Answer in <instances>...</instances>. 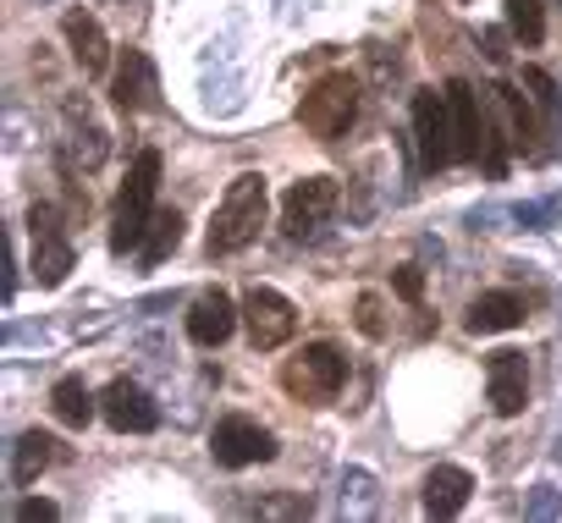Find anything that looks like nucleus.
<instances>
[{"mask_svg":"<svg viewBox=\"0 0 562 523\" xmlns=\"http://www.w3.org/2000/svg\"><path fill=\"white\" fill-rule=\"evenodd\" d=\"M100 413H105V424L122 430V435H149V430H160V402H155L138 380H111V386L100 391Z\"/></svg>","mask_w":562,"mask_h":523,"instance_id":"nucleus-11","label":"nucleus"},{"mask_svg":"<svg viewBox=\"0 0 562 523\" xmlns=\"http://www.w3.org/2000/svg\"><path fill=\"white\" fill-rule=\"evenodd\" d=\"M469 496H474V474L469 468H458V463H436L430 474H425V485H419V501H425V512L430 518H458L463 507H469Z\"/></svg>","mask_w":562,"mask_h":523,"instance_id":"nucleus-17","label":"nucleus"},{"mask_svg":"<svg viewBox=\"0 0 562 523\" xmlns=\"http://www.w3.org/2000/svg\"><path fill=\"white\" fill-rule=\"evenodd\" d=\"M485 56H491V61H502V56H507V50H502V34H485Z\"/></svg>","mask_w":562,"mask_h":523,"instance_id":"nucleus-30","label":"nucleus"},{"mask_svg":"<svg viewBox=\"0 0 562 523\" xmlns=\"http://www.w3.org/2000/svg\"><path fill=\"white\" fill-rule=\"evenodd\" d=\"M160 83H155V61L144 56V50H122V67H116V78H111V100L127 111V116H138V111H155L160 100Z\"/></svg>","mask_w":562,"mask_h":523,"instance_id":"nucleus-16","label":"nucleus"},{"mask_svg":"<svg viewBox=\"0 0 562 523\" xmlns=\"http://www.w3.org/2000/svg\"><path fill=\"white\" fill-rule=\"evenodd\" d=\"M237 320H243V304H232L221 287H210L188 304V342L193 348H221L237 331Z\"/></svg>","mask_w":562,"mask_h":523,"instance_id":"nucleus-14","label":"nucleus"},{"mask_svg":"<svg viewBox=\"0 0 562 523\" xmlns=\"http://www.w3.org/2000/svg\"><path fill=\"white\" fill-rule=\"evenodd\" d=\"M155 193H160V155L144 149L116 193V215H111V253H127L144 242L149 220H155Z\"/></svg>","mask_w":562,"mask_h":523,"instance_id":"nucleus-4","label":"nucleus"},{"mask_svg":"<svg viewBox=\"0 0 562 523\" xmlns=\"http://www.w3.org/2000/svg\"><path fill=\"white\" fill-rule=\"evenodd\" d=\"M375 512H381V479H375L370 468L348 463V468L337 474V518L364 523V518H375Z\"/></svg>","mask_w":562,"mask_h":523,"instance_id":"nucleus-19","label":"nucleus"},{"mask_svg":"<svg viewBox=\"0 0 562 523\" xmlns=\"http://www.w3.org/2000/svg\"><path fill=\"white\" fill-rule=\"evenodd\" d=\"M210 452H215L221 468H254V463H270V457H276V435H270L259 419L226 413V419H215V430H210Z\"/></svg>","mask_w":562,"mask_h":523,"instance_id":"nucleus-9","label":"nucleus"},{"mask_svg":"<svg viewBox=\"0 0 562 523\" xmlns=\"http://www.w3.org/2000/svg\"><path fill=\"white\" fill-rule=\"evenodd\" d=\"M414 149L425 171H447L458 160V133H452V100L447 89H419L414 94Z\"/></svg>","mask_w":562,"mask_h":523,"instance_id":"nucleus-6","label":"nucleus"},{"mask_svg":"<svg viewBox=\"0 0 562 523\" xmlns=\"http://www.w3.org/2000/svg\"><path fill=\"white\" fill-rule=\"evenodd\" d=\"M507 34L524 50H535L546 39V0H507Z\"/></svg>","mask_w":562,"mask_h":523,"instance_id":"nucleus-23","label":"nucleus"},{"mask_svg":"<svg viewBox=\"0 0 562 523\" xmlns=\"http://www.w3.org/2000/svg\"><path fill=\"white\" fill-rule=\"evenodd\" d=\"M337 182L331 177H304L288 187V198H281V231H288L293 242H310L321 237V226L337 215Z\"/></svg>","mask_w":562,"mask_h":523,"instance_id":"nucleus-7","label":"nucleus"},{"mask_svg":"<svg viewBox=\"0 0 562 523\" xmlns=\"http://www.w3.org/2000/svg\"><path fill=\"white\" fill-rule=\"evenodd\" d=\"M50 463H56V435H45V430H23L18 446H12V485H34Z\"/></svg>","mask_w":562,"mask_h":523,"instance_id":"nucleus-20","label":"nucleus"},{"mask_svg":"<svg viewBox=\"0 0 562 523\" xmlns=\"http://www.w3.org/2000/svg\"><path fill=\"white\" fill-rule=\"evenodd\" d=\"M524 512H529V518H557V512H562V496H557L551 485H535V496H529Z\"/></svg>","mask_w":562,"mask_h":523,"instance_id":"nucleus-28","label":"nucleus"},{"mask_svg":"<svg viewBox=\"0 0 562 523\" xmlns=\"http://www.w3.org/2000/svg\"><path fill=\"white\" fill-rule=\"evenodd\" d=\"M50 408H56V419H61L67 430H83V424L94 419V408H100V402H94V391H89L78 375H67V380H56V386H50Z\"/></svg>","mask_w":562,"mask_h":523,"instance_id":"nucleus-22","label":"nucleus"},{"mask_svg":"<svg viewBox=\"0 0 562 523\" xmlns=\"http://www.w3.org/2000/svg\"><path fill=\"white\" fill-rule=\"evenodd\" d=\"M299 122H304V133L321 138V144L348 138L353 122H359V78H353V72H326V78H315L310 94L299 100Z\"/></svg>","mask_w":562,"mask_h":523,"instance_id":"nucleus-3","label":"nucleus"},{"mask_svg":"<svg viewBox=\"0 0 562 523\" xmlns=\"http://www.w3.org/2000/svg\"><path fill=\"white\" fill-rule=\"evenodd\" d=\"M61 34H67V50H72L78 72H83V78H105V67H111V39H105L100 18L83 12V7H72V12L61 18Z\"/></svg>","mask_w":562,"mask_h":523,"instance_id":"nucleus-15","label":"nucleus"},{"mask_svg":"<svg viewBox=\"0 0 562 523\" xmlns=\"http://www.w3.org/2000/svg\"><path fill=\"white\" fill-rule=\"evenodd\" d=\"M177 248H182V215H177V209H155V220H149L144 242H138V259H144V271L166 265V259H171Z\"/></svg>","mask_w":562,"mask_h":523,"instance_id":"nucleus-21","label":"nucleus"},{"mask_svg":"<svg viewBox=\"0 0 562 523\" xmlns=\"http://www.w3.org/2000/svg\"><path fill=\"white\" fill-rule=\"evenodd\" d=\"M29 237H34V282H40V287H61V282L72 276V265H78L61 209L40 198V204L29 209Z\"/></svg>","mask_w":562,"mask_h":523,"instance_id":"nucleus-5","label":"nucleus"},{"mask_svg":"<svg viewBox=\"0 0 562 523\" xmlns=\"http://www.w3.org/2000/svg\"><path fill=\"white\" fill-rule=\"evenodd\" d=\"M265 220H270V187H265V177H259V171L232 177L226 193H221V204H215V215H210V237H204L210 259L243 253V248L265 231Z\"/></svg>","mask_w":562,"mask_h":523,"instance_id":"nucleus-1","label":"nucleus"},{"mask_svg":"<svg viewBox=\"0 0 562 523\" xmlns=\"http://www.w3.org/2000/svg\"><path fill=\"white\" fill-rule=\"evenodd\" d=\"M56 518H61V507L45 501V496H29V501L18 507V523H56Z\"/></svg>","mask_w":562,"mask_h":523,"instance_id":"nucleus-27","label":"nucleus"},{"mask_svg":"<svg viewBox=\"0 0 562 523\" xmlns=\"http://www.w3.org/2000/svg\"><path fill=\"white\" fill-rule=\"evenodd\" d=\"M392 293L419 309V304H425V271H419V265H397V271H392Z\"/></svg>","mask_w":562,"mask_h":523,"instance_id":"nucleus-26","label":"nucleus"},{"mask_svg":"<svg viewBox=\"0 0 562 523\" xmlns=\"http://www.w3.org/2000/svg\"><path fill=\"white\" fill-rule=\"evenodd\" d=\"M353 326H359L370 342H381V337H386V298H381V293H359V298H353Z\"/></svg>","mask_w":562,"mask_h":523,"instance_id":"nucleus-24","label":"nucleus"},{"mask_svg":"<svg viewBox=\"0 0 562 523\" xmlns=\"http://www.w3.org/2000/svg\"><path fill=\"white\" fill-rule=\"evenodd\" d=\"M485 391H491V408L502 419L524 413V402H529V364H524L518 348H496L485 359Z\"/></svg>","mask_w":562,"mask_h":523,"instance_id":"nucleus-13","label":"nucleus"},{"mask_svg":"<svg viewBox=\"0 0 562 523\" xmlns=\"http://www.w3.org/2000/svg\"><path fill=\"white\" fill-rule=\"evenodd\" d=\"M529 320V304L518 298V293H480L474 304H469V331L474 337H496V331H518Z\"/></svg>","mask_w":562,"mask_h":523,"instance_id":"nucleus-18","label":"nucleus"},{"mask_svg":"<svg viewBox=\"0 0 562 523\" xmlns=\"http://www.w3.org/2000/svg\"><path fill=\"white\" fill-rule=\"evenodd\" d=\"M310 496H293V490H276V496H259L254 501V518H310Z\"/></svg>","mask_w":562,"mask_h":523,"instance_id":"nucleus-25","label":"nucleus"},{"mask_svg":"<svg viewBox=\"0 0 562 523\" xmlns=\"http://www.w3.org/2000/svg\"><path fill=\"white\" fill-rule=\"evenodd\" d=\"M18 298V248H7V304Z\"/></svg>","mask_w":562,"mask_h":523,"instance_id":"nucleus-29","label":"nucleus"},{"mask_svg":"<svg viewBox=\"0 0 562 523\" xmlns=\"http://www.w3.org/2000/svg\"><path fill=\"white\" fill-rule=\"evenodd\" d=\"M243 326H248V342H254L259 353H276V348L293 342L299 309L281 298L276 287H248V293H243Z\"/></svg>","mask_w":562,"mask_h":523,"instance_id":"nucleus-8","label":"nucleus"},{"mask_svg":"<svg viewBox=\"0 0 562 523\" xmlns=\"http://www.w3.org/2000/svg\"><path fill=\"white\" fill-rule=\"evenodd\" d=\"M348 386V359L337 342H310L304 353H293L288 364H281V391H288L293 402L304 408H326L337 402Z\"/></svg>","mask_w":562,"mask_h":523,"instance_id":"nucleus-2","label":"nucleus"},{"mask_svg":"<svg viewBox=\"0 0 562 523\" xmlns=\"http://www.w3.org/2000/svg\"><path fill=\"white\" fill-rule=\"evenodd\" d=\"M61 122H67V160L61 166H83V171H100L105 166V155H111V133L100 127V116H94V105L89 100H78V94H67L61 100Z\"/></svg>","mask_w":562,"mask_h":523,"instance_id":"nucleus-10","label":"nucleus"},{"mask_svg":"<svg viewBox=\"0 0 562 523\" xmlns=\"http://www.w3.org/2000/svg\"><path fill=\"white\" fill-rule=\"evenodd\" d=\"M491 100H496V111H502V127H507V144H513V155H529V160H540L546 116H540L535 94H524V89H507V83H496V89H491Z\"/></svg>","mask_w":562,"mask_h":523,"instance_id":"nucleus-12","label":"nucleus"}]
</instances>
